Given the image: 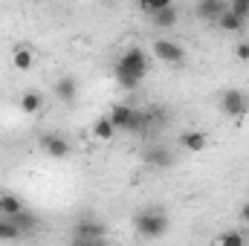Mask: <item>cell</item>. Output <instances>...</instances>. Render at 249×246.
<instances>
[{"mask_svg": "<svg viewBox=\"0 0 249 246\" xmlns=\"http://www.w3.org/2000/svg\"><path fill=\"white\" fill-rule=\"evenodd\" d=\"M116 75L124 84V90H136L142 84V78L148 75V58H145V53L139 47H130L119 58V64H116Z\"/></svg>", "mask_w": 249, "mask_h": 246, "instance_id": "6da1fadb", "label": "cell"}, {"mask_svg": "<svg viewBox=\"0 0 249 246\" xmlns=\"http://www.w3.org/2000/svg\"><path fill=\"white\" fill-rule=\"evenodd\" d=\"M133 226H136V232H139L142 238H151V241H157V238H162V235L168 232V217H165L162 211H154V209H148V211H139V214H136Z\"/></svg>", "mask_w": 249, "mask_h": 246, "instance_id": "7a4b0ae2", "label": "cell"}, {"mask_svg": "<svg viewBox=\"0 0 249 246\" xmlns=\"http://www.w3.org/2000/svg\"><path fill=\"white\" fill-rule=\"evenodd\" d=\"M220 110H223V116H229V119L249 116V96L244 90H223V96H220Z\"/></svg>", "mask_w": 249, "mask_h": 246, "instance_id": "3957f363", "label": "cell"}, {"mask_svg": "<svg viewBox=\"0 0 249 246\" xmlns=\"http://www.w3.org/2000/svg\"><path fill=\"white\" fill-rule=\"evenodd\" d=\"M154 55L160 58L162 64H171V67H177V64L186 61V50L177 44V41H168V38H160V41H154Z\"/></svg>", "mask_w": 249, "mask_h": 246, "instance_id": "277c9868", "label": "cell"}, {"mask_svg": "<svg viewBox=\"0 0 249 246\" xmlns=\"http://www.w3.org/2000/svg\"><path fill=\"white\" fill-rule=\"evenodd\" d=\"M41 151H44L50 159H67V157L72 154V145H70L64 136H58V133H47V136L41 139Z\"/></svg>", "mask_w": 249, "mask_h": 246, "instance_id": "5b68a950", "label": "cell"}, {"mask_svg": "<svg viewBox=\"0 0 249 246\" xmlns=\"http://www.w3.org/2000/svg\"><path fill=\"white\" fill-rule=\"evenodd\" d=\"M75 241H105V226L96 220H78L75 223Z\"/></svg>", "mask_w": 249, "mask_h": 246, "instance_id": "8992f818", "label": "cell"}, {"mask_svg": "<svg viewBox=\"0 0 249 246\" xmlns=\"http://www.w3.org/2000/svg\"><path fill=\"white\" fill-rule=\"evenodd\" d=\"M12 67H15L18 72H29V70L35 67V50L26 47V44L15 47V50H12Z\"/></svg>", "mask_w": 249, "mask_h": 246, "instance_id": "52a82bcc", "label": "cell"}, {"mask_svg": "<svg viewBox=\"0 0 249 246\" xmlns=\"http://www.w3.org/2000/svg\"><path fill=\"white\" fill-rule=\"evenodd\" d=\"M20 113L23 116H38L41 110H44V93H38V90H26L23 96H20Z\"/></svg>", "mask_w": 249, "mask_h": 246, "instance_id": "ba28073f", "label": "cell"}, {"mask_svg": "<svg viewBox=\"0 0 249 246\" xmlns=\"http://www.w3.org/2000/svg\"><path fill=\"white\" fill-rule=\"evenodd\" d=\"M223 12H226V3L223 0H200L194 6V15L203 18V20H217Z\"/></svg>", "mask_w": 249, "mask_h": 246, "instance_id": "9c48e42d", "label": "cell"}, {"mask_svg": "<svg viewBox=\"0 0 249 246\" xmlns=\"http://www.w3.org/2000/svg\"><path fill=\"white\" fill-rule=\"evenodd\" d=\"M145 162L154 165V168H168L174 159H171V151H168L165 145H151V148L145 151Z\"/></svg>", "mask_w": 249, "mask_h": 246, "instance_id": "30bf717a", "label": "cell"}, {"mask_svg": "<svg viewBox=\"0 0 249 246\" xmlns=\"http://www.w3.org/2000/svg\"><path fill=\"white\" fill-rule=\"evenodd\" d=\"M180 145L191 151V154H200V151H206V145H209V136L203 133V130H186L183 136H180Z\"/></svg>", "mask_w": 249, "mask_h": 246, "instance_id": "8fae6325", "label": "cell"}, {"mask_svg": "<svg viewBox=\"0 0 249 246\" xmlns=\"http://www.w3.org/2000/svg\"><path fill=\"white\" fill-rule=\"evenodd\" d=\"M78 96V81L72 78V75H64L55 81V99H61V102H72Z\"/></svg>", "mask_w": 249, "mask_h": 246, "instance_id": "7c38bea8", "label": "cell"}, {"mask_svg": "<svg viewBox=\"0 0 249 246\" xmlns=\"http://www.w3.org/2000/svg\"><path fill=\"white\" fill-rule=\"evenodd\" d=\"M0 211H3V217H15V214H20L26 209H23V200L18 194L6 191V194H0Z\"/></svg>", "mask_w": 249, "mask_h": 246, "instance_id": "4fadbf2b", "label": "cell"}, {"mask_svg": "<svg viewBox=\"0 0 249 246\" xmlns=\"http://www.w3.org/2000/svg\"><path fill=\"white\" fill-rule=\"evenodd\" d=\"M93 136H96V139H102V142H110V139L116 136V127L110 124L107 116H102V119H96V124H93Z\"/></svg>", "mask_w": 249, "mask_h": 246, "instance_id": "5bb4252c", "label": "cell"}, {"mask_svg": "<svg viewBox=\"0 0 249 246\" xmlns=\"http://www.w3.org/2000/svg\"><path fill=\"white\" fill-rule=\"evenodd\" d=\"M151 20H154V26H160V29H171V26L177 23V9H174V6H165V9L157 12Z\"/></svg>", "mask_w": 249, "mask_h": 246, "instance_id": "9a60e30c", "label": "cell"}, {"mask_svg": "<svg viewBox=\"0 0 249 246\" xmlns=\"http://www.w3.org/2000/svg\"><path fill=\"white\" fill-rule=\"evenodd\" d=\"M214 23H217L223 32H241V26H244V20H241L238 15H232V12H229V6H226V12H223Z\"/></svg>", "mask_w": 249, "mask_h": 246, "instance_id": "2e32d148", "label": "cell"}, {"mask_svg": "<svg viewBox=\"0 0 249 246\" xmlns=\"http://www.w3.org/2000/svg\"><path fill=\"white\" fill-rule=\"evenodd\" d=\"M18 229H20V235H26V232H32L35 226H38V217L35 214H29V211H20V214H15V217H9Z\"/></svg>", "mask_w": 249, "mask_h": 246, "instance_id": "e0dca14e", "label": "cell"}, {"mask_svg": "<svg viewBox=\"0 0 249 246\" xmlns=\"http://www.w3.org/2000/svg\"><path fill=\"white\" fill-rule=\"evenodd\" d=\"M18 238H23L20 229H18L9 217H0V241H18Z\"/></svg>", "mask_w": 249, "mask_h": 246, "instance_id": "ac0fdd59", "label": "cell"}, {"mask_svg": "<svg viewBox=\"0 0 249 246\" xmlns=\"http://www.w3.org/2000/svg\"><path fill=\"white\" fill-rule=\"evenodd\" d=\"M214 246H247V238H244V232H223Z\"/></svg>", "mask_w": 249, "mask_h": 246, "instance_id": "d6986e66", "label": "cell"}, {"mask_svg": "<svg viewBox=\"0 0 249 246\" xmlns=\"http://www.w3.org/2000/svg\"><path fill=\"white\" fill-rule=\"evenodd\" d=\"M165 6H171V3H168V0H145V3H139V9H142L145 15H151V18H154L157 12H162Z\"/></svg>", "mask_w": 249, "mask_h": 246, "instance_id": "ffe728a7", "label": "cell"}, {"mask_svg": "<svg viewBox=\"0 0 249 246\" xmlns=\"http://www.w3.org/2000/svg\"><path fill=\"white\" fill-rule=\"evenodd\" d=\"M226 6H229V12L238 15L241 20H247L249 18V0H232V3H226Z\"/></svg>", "mask_w": 249, "mask_h": 246, "instance_id": "44dd1931", "label": "cell"}, {"mask_svg": "<svg viewBox=\"0 0 249 246\" xmlns=\"http://www.w3.org/2000/svg\"><path fill=\"white\" fill-rule=\"evenodd\" d=\"M235 58L238 61H249V44H238L235 47Z\"/></svg>", "mask_w": 249, "mask_h": 246, "instance_id": "7402d4cb", "label": "cell"}, {"mask_svg": "<svg viewBox=\"0 0 249 246\" xmlns=\"http://www.w3.org/2000/svg\"><path fill=\"white\" fill-rule=\"evenodd\" d=\"M72 246H105V241H75Z\"/></svg>", "mask_w": 249, "mask_h": 246, "instance_id": "603a6c76", "label": "cell"}, {"mask_svg": "<svg viewBox=\"0 0 249 246\" xmlns=\"http://www.w3.org/2000/svg\"><path fill=\"white\" fill-rule=\"evenodd\" d=\"M241 217H244V223H249V203L241 209Z\"/></svg>", "mask_w": 249, "mask_h": 246, "instance_id": "cb8c5ba5", "label": "cell"}, {"mask_svg": "<svg viewBox=\"0 0 249 246\" xmlns=\"http://www.w3.org/2000/svg\"><path fill=\"white\" fill-rule=\"evenodd\" d=\"M0 217H3V211H0Z\"/></svg>", "mask_w": 249, "mask_h": 246, "instance_id": "d4e9b609", "label": "cell"}]
</instances>
